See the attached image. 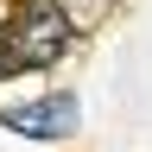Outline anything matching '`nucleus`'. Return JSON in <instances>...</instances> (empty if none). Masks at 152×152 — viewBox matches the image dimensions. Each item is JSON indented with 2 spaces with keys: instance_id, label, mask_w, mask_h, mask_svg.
I'll return each instance as SVG.
<instances>
[{
  "instance_id": "nucleus-1",
  "label": "nucleus",
  "mask_w": 152,
  "mask_h": 152,
  "mask_svg": "<svg viewBox=\"0 0 152 152\" xmlns=\"http://www.w3.org/2000/svg\"><path fill=\"white\" fill-rule=\"evenodd\" d=\"M7 57H13V70L26 64V70H38V64H57V57L70 51V19H64V7L57 0H26V7L13 13V26H7Z\"/></svg>"
},
{
  "instance_id": "nucleus-2",
  "label": "nucleus",
  "mask_w": 152,
  "mask_h": 152,
  "mask_svg": "<svg viewBox=\"0 0 152 152\" xmlns=\"http://www.w3.org/2000/svg\"><path fill=\"white\" fill-rule=\"evenodd\" d=\"M7 127L26 133V140H64V133H76V102L70 95H45V102H32V108H13Z\"/></svg>"
},
{
  "instance_id": "nucleus-3",
  "label": "nucleus",
  "mask_w": 152,
  "mask_h": 152,
  "mask_svg": "<svg viewBox=\"0 0 152 152\" xmlns=\"http://www.w3.org/2000/svg\"><path fill=\"white\" fill-rule=\"evenodd\" d=\"M7 70H13V57H7V45H0V76H7Z\"/></svg>"
}]
</instances>
